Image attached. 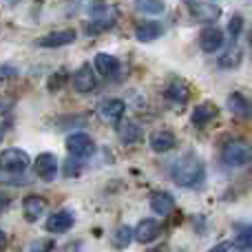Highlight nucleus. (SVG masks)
<instances>
[{"mask_svg": "<svg viewBox=\"0 0 252 252\" xmlns=\"http://www.w3.org/2000/svg\"><path fill=\"white\" fill-rule=\"evenodd\" d=\"M170 177H173V182L177 184V186H184V188L199 186L206 177L204 161H201L197 155H190V153H188V155L179 157V159L173 164Z\"/></svg>", "mask_w": 252, "mask_h": 252, "instance_id": "1", "label": "nucleus"}, {"mask_svg": "<svg viewBox=\"0 0 252 252\" xmlns=\"http://www.w3.org/2000/svg\"><path fill=\"white\" fill-rule=\"evenodd\" d=\"M29 164H31V157L22 148H4L0 153V170L22 173L25 168H29Z\"/></svg>", "mask_w": 252, "mask_h": 252, "instance_id": "2", "label": "nucleus"}, {"mask_svg": "<svg viewBox=\"0 0 252 252\" xmlns=\"http://www.w3.org/2000/svg\"><path fill=\"white\" fill-rule=\"evenodd\" d=\"M66 151L75 159H84V157H91L95 153V142L87 133H71L66 137Z\"/></svg>", "mask_w": 252, "mask_h": 252, "instance_id": "3", "label": "nucleus"}, {"mask_svg": "<svg viewBox=\"0 0 252 252\" xmlns=\"http://www.w3.org/2000/svg\"><path fill=\"white\" fill-rule=\"evenodd\" d=\"M221 157L228 166H246L252 157V151L244 142H237L235 139V142H228L226 146H223Z\"/></svg>", "mask_w": 252, "mask_h": 252, "instance_id": "4", "label": "nucleus"}, {"mask_svg": "<svg viewBox=\"0 0 252 252\" xmlns=\"http://www.w3.org/2000/svg\"><path fill=\"white\" fill-rule=\"evenodd\" d=\"M33 170L40 179L44 182H53L58 175V159L53 153H40L33 161Z\"/></svg>", "mask_w": 252, "mask_h": 252, "instance_id": "5", "label": "nucleus"}, {"mask_svg": "<svg viewBox=\"0 0 252 252\" xmlns=\"http://www.w3.org/2000/svg\"><path fill=\"white\" fill-rule=\"evenodd\" d=\"M95 87H97V80H95V71H93V66L82 64L73 73V89L78 93H91Z\"/></svg>", "mask_w": 252, "mask_h": 252, "instance_id": "6", "label": "nucleus"}, {"mask_svg": "<svg viewBox=\"0 0 252 252\" xmlns=\"http://www.w3.org/2000/svg\"><path fill=\"white\" fill-rule=\"evenodd\" d=\"M124 111H126V104L122 100H118V97H109V100L100 102V106H97V115L102 120H106V122H120Z\"/></svg>", "mask_w": 252, "mask_h": 252, "instance_id": "7", "label": "nucleus"}, {"mask_svg": "<svg viewBox=\"0 0 252 252\" xmlns=\"http://www.w3.org/2000/svg\"><path fill=\"white\" fill-rule=\"evenodd\" d=\"M73 223H75L73 213H69V210H58V213H53L51 217L47 219V230L53 232V235H62V232L71 230Z\"/></svg>", "mask_w": 252, "mask_h": 252, "instance_id": "8", "label": "nucleus"}, {"mask_svg": "<svg viewBox=\"0 0 252 252\" xmlns=\"http://www.w3.org/2000/svg\"><path fill=\"white\" fill-rule=\"evenodd\" d=\"M75 40V31L73 29H60V31H51L49 35L38 40V47L44 49H58L64 47V44H71Z\"/></svg>", "mask_w": 252, "mask_h": 252, "instance_id": "9", "label": "nucleus"}, {"mask_svg": "<svg viewBox=\"0 0 252 252\" xmlns=\"http://www.w3.org/2000/svg\"><path fill=\"white\" fill-rule=\"evenodd\" d=\"M95 69H97V73H100L102 78L113 80V78H118L120 75L122 64H120L118 58L109 56V53H97L95 56Z\"/></svg>", "mask_w": 252, "mask_h": 252, "instance_id": "10", "label": "nucleus"}, {"mask_svg": "<svg viewBox=\"0 0 252 252\" xmlns=\"http://www.w3.org/2000/svg\"><path fill=\"white\" fill-rule=\"evenodd\" d=\"M223 44V31L217 29V27H206L199 35V47L204 49L206 53H215L217 49H221Z\"/></svg>", "mask_w": 252, "mask_h": 252, "instance_id": "11", "label": "nucleus"}, {"mask_svg": "<svg viewBox=\"0 0 252 252\" xmlns=\"http://www.w3.org/2000/svg\"><path fill=\"white\" fill-rule=\"evenodd\" d=\"M228 109L239 120L252 118V102L246 95H241V93H230V95H228Z\"/></svg>", "mask_w": 252, "mask_h": 252, "instance_id": "12", "label": "nucleus"}, {"mask_svg": "<svg viewBox=\"0 0 252 252\" xmlns=\"http://www.w3.org/2000/svg\"><path fill=\"white\" fill-rule=\"evenodd\" d=\"M159 230H161V226L155 219H142V221L137 223V228H135V239H137L139 244H151V241L157 239Z\"/></svg>", "mask_w": 252, "mask_h": 252, "instance_id": "13", "label": "nucleus"}, {"mask_svg": "<svg viewBox=\"0 0 252 252\" xmlns=\"http://www.w3.org/2000/svg\"><path fill=\"white\" fill-rule=\"evenodd\" d=\"M22 210H25L27 221H38V219L42 217V213L47 210V201L38 195H29L22 201Z\"/></svg>", "mask_w": 252, "mask_h": 252, "instance_id": "14", "label": "nucleus"}, {"mask_svg": "<svg viewBox=\"0 0 252 252\" xmlns=\"http://www.w3.org/2000/svg\"><path fill=\"white\" fill-rule=\"evenodd\" d=\"M161 33H164V27L155 20L139 22V25L135 27V38H137L139 42H153V40H157Z\"/></svg>", "mask_w": 252, "mask_h": 252, "instance_id": "15", "label": "nucleus"}, {"mask_svg": "<svg viewBox=\"0 0 252 252\" xmlns=\"http://www.w3.org/2000/svg\"><path fill=\"white\" fill-rule=\"evenodd\" d=\"M192 16L199 22H215L221 16V9L213 2H195L192 4Z\"/></svg>", "mask_w": 252, "mask_h": 252, "instance_id": "16", "label": "nucleus"}, {"mask_svg": "<svg viewBox=\"0 0 252 252\" xmlns=\"http://www.w3.org/2000/svg\"><path fill=\"white\" fill-rule=\"evenodd\" d=\"M151 208H153V213H157L159 217L170 215V213H173V208H175L173 195H168V192H155V195H153V199H151Z\"/></svg>", "mask_w": 252, "mask_h": 252, "instance_id": "17", "label": "nucleus"}, {"mask_svg": "<svg viewBox=\"0 0 252 252\" xmlns=\"http://www.w3.org/2000/svg\"><path fill=\"white\" fill-rule=\"evenodd\" d=\"M217 106L213 104V102H204V104L195 106V111H192V124L195 126H204L208 122H213L215 118H217Z\"/></svg>", "mask_w": 252, "mask_h": 252, "instance_id": "18", "label": "nucleus"}, {"mask_svg": "<svg viewBox=\"0 0 252 252\" xmlns=\"http://www.w3.org/2000/svg\"><path fill=\"white\" fill-rule=\"evenodd\" d=\"M188 97H190V89L188 84H184L182 80H173L166 89V100L170 102H177V104H186Z\"/></svg>", "mask_w": 252, "mask_h": 252, "instance_id": "19", "label": "nucleus"}, {"mask_svg": "<svg viewBox=\"0 0 252 252\" xmlns=\"http://www.w3.org/2000/svg\"><path fill=\"white\" fill-rule=\"evenodd\" d=\"M177 144V139H175L173 133H168V130H157V133L151 135V148L155 153H166L170 151V148Z\"/></svg>", "mask_w": 252, "mask_h": 252, "instance_id": "20", "label": "nucleus"}, {"mask_svg": "<svg viewBox=\"0 0 252 252\" xmlns=\"http://www.w3.org/2000/svg\"><path fill=\"white\" fill-rule=\"evenodd\" d=\"M118 133H120V139H122L124 144H135L142 139V126L137 122H124L118 128Z\"/></svg>", "mask_w": 252, "mask_h": 252, "instance_id": "21", "label": "nucleus"}, {"mask_svg": "<svg viewBox=\"0 0 252 252\" xmlns=\"http://www.w3.org/2000/svg\"><path fill=\"white\" fill-rule=\"evenodd\" d=\"M244 60V51L239 47H230L221 58H219V66L221 69H237Z\"/></svg>", "mask_w": 252, "mask_h": 252, "instance_id": "22", "label": "nucleus"}, {"mask_svg": "<svg viewBox=\"0 0 252 252\" xmlns=\"http://www.w3.org/2000/svg\"><path fill=\"white\" fill-rule=\"evenodd\" d=\"M133 239H135V230H130L128 226H120L113 235V246L118 250H124V248H128Z\"/></svg>", "mask_w": 252, "mask_h": 252, "instance_id": "23", "label": "nucleus"}, {"mask_svg": "<svg viewBox=\"0 0 252 252\" xmlns=\"http://www.w3.org/2000/svg\"><path fill=\"white\" fill-rule=\"evenodd\" d=\"M237 252H252V226L244 228V230L237 235V239L232 241Z\"/></svg>", "mask_w": 252, "mask_h": 252, "instance_id": "24", "label": "nucleus"}, {"mask_svg": "<svg viewBox=\"0 0 252 252\" xmlns=\"http://www.w3.org/2000/svg\"><path fill=\"white\" fill-rule=\"evenodd\" d=\"M135 7L142 13H161L164 11V0H135Z\"/></svg>", "mask_w": 252, "mask_h": 252, "instance_id": "25", "label": "nucleus"}, {"mask_svg": "<svg viewBox=\"0 0 252 252\" xmlns=\"http://www.w3.org/2000/svg\"><path fill=\"white\" fill-rule=\"evenodd\" d=\"M241 31H244V18H241V16H232L230 22H228V33H230V38L237 40L241 35Z\"/></svg>", "mask_w": 252, "mask_h": 252, "instance_id": "26", "label": "nucleus"}, {"mask_svg": "<svg viewBox=\"0 0 252 252\" xmlns=\"http://www.w3.org/2000/svg\"><path fill=\"white\" fill-rule=\"evenodd\" d=\"M113 25H115V20H113V18H109V20H95V22H91L87 29H89V33H100V31H104V29H111Z\"/></svg>", "mask_w": 252, "mask_h": 252, "instance_id": "27", "label": "nucleus"}, {"mask_svg": "<svg viewBox=\"0 0 252 252\" xmlns=\"http://www.w3.org/2000/svg\"><path fill=\"white\" fill-rule=\"evenodd\" d=\"M0 182H4V184H27V179L22 177V173H7V170H0Z\"/></svg>", "mask_w": 252, "mask_h": 252, "instance_id": "28", "label": "nucleus"}, {"mask_svg": "<svg viewBox=\"0 0 252 252\" xmlns=\"http://www.w3.org/2000/svg\"><path fill=\"white\" fill-rule=\"evenodd\" d=\"M13 109V100L11 97H4V95H0V115H4V113H9V111Z\"/></svg>", "mask_w": 252, "mask_h": 252, "instance_id": "29", "label": "nucleus"}, {"mask_svg": "<svg viewBox=\"0 0 252 252\" xmlns=\"http://www.w3.org/2000/svg\"><path fill=\"white\" fill-rule=\"evenodd\" d=\"M53 246H51V241H35L33 246H31V252H49Z\"/></svg>", "mask_w": 252, "mask_h": 252, "instance_id": "30", "label": "nucleus"}, {"mask_svg": "<svg viewBox=\"0 0 252 252\" xmlns=\"http://www.w3.org/2000/svg\"><path fill=\"white\" fill-rule=\"evenodd\" d=\"M235 244H230V241H223V244H217L210 252H235Z\"/></svg>", "mask_w": 252, "mask_h": 252, "instance_id": "31", "label": "nucleus"}, {"mask_svg": "<svg viewBox=\"0 0 252 252\" xmlns=\"http://www.w3.org/2000/svg\"><path fill=\"white\" fill-rule=\"evenodd\" d=\"M16 73H18L16 66H0V78H11Z\"/></svg>", "mask_w": 252, "mask_h": 252, "instance_id": "32", "label": "nucleus"}, {"mask_svg": "<svg viewBox=\"0 0 252 252\" xmlns=\"http://www.w3.org/2000/svg\"><path fill=\"white\" fill-rule=\"evenodd\" d=\"M7 206H9V199L2 195V192H0V213H2V210L7 208Z\"/></svg>", "mask_w": 252, "mask_h": 252, "instance_id": "33", "label": "nucleus"}, {"mask_svg": "<svg viewBox=\"0 0 252 252\" xmlns=\"http://www.w3.org/2000/svg\"><path fill=\"white\" fill-rule=\"evenodd\" d=\"M4 246H7V235H4V232L0 230V250H2Z\"/></svg>", "mask_w": 252, "mask_h": 252, "instance_id": "34", "label": "nucleus"}, {"mask_svg": "<svg viewBox=\"0 0 252 252\" xmlns=\"http://www.w3.org/2000/svg\"><path fill=\"white\" fill-rule=\"evenodd\" d=\"M250 44H252V33H250Z\"/></svg>", "mask_w": 252, "mask_h": 252, "instance_id": "35", "label": "nucleus"}, {"mask_svg": "<svg viewBox=\"0 0 252 252\" xmlns=\"http://www.w3.org/2000/svg\"><path fill=\"white\" fill-rule=\"evenodd\" d=\"M157 252H161V250H157Z\"/></svg>", "mask_w": 252, "mask_h": 252, "instance_id": "36", "label": "nucleus"}]
</instances>
